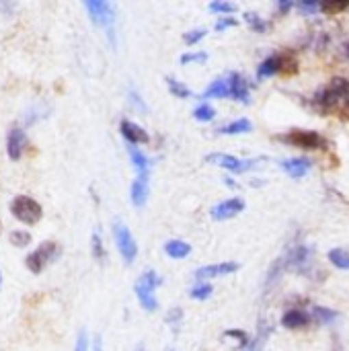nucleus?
Segmentation results:
<instances>
[{
	"mask_svg": "<svg viewBox=\"0 0 349 351\" xmlns=\"http://www.w3.org/2000/svg\"><path fill=\"white\" fill-rule=\"evenodd\" d=\"M8 241H10V245H12V247H16V249H25V247H29V245H31V234H29L27 230H12V232H10V237H8Z\"/></svg>",
	"mask_w": 349,
	"mask_h": 351,
	"instance_id": "obj_28",
	"label": "nucleus"
},
{
	"mask_svg": "<svg viewBox=\"0 0 349 351\" xmlns=\"http://www.w3.org/2000/svg\"><path fill=\"white\" fill-rule=\"evenodd\" d=\"M241 269V263L237 261H224V263H214V265H206L195 269V278L197 280H214L218 276H230L234 271Z\"/></svg>",
	"mask_w": 349,
	"mask_h": 351,
	"instance_id": "obj_11",
	"label": "nucleus"
},
{
	"mask_svg": "<svg viewBox=\"0 0 349 351\" xmlns=\"http://www.w3.org/2000/svg\"><path fill=\"white\" fill-rule=\"evenodd\" d=\"M60 255H62V247H60L56 241H45V243H41L37 249H33V251L25 257V267H27L33 276H39V274H43V269H45L49 263L58 261Z\"/></svg>",
	"mask_w": 349,
	"mask_h": 351,
	"instance_id": "obj_2",
	"label": "nucleus"
},
{
	"mask_svg": "<svg viewBox=\"0 0 349 351\" xmlns=\"http://www.w3.org/2000/svg\"><path fill=\"white\" fill-rule=\"evenodd\" d=\"M282 169L292 177V179H302L304 175H309V171L313 169V162L309 158H288L282 162Z\"/></svg>",
	"mask_w": 349,
	"mask_h": 351,
	"instance_id": "obj_17",
	"label": "nucleus"
},
{
	"mask_svg": "<svg viewBox=\"0 0 349 351\" xmlns=\"http://www.w3.org/2000/svg\"><path fill=\"white\" fill-rule=\"evenodd\" d=\"M311 323H313L311 313L300 311V308H292V311H288V313L282 317V325H284L286 329H304V327H309Z\"/></svg>",
	"mask_w": 349,
	"mask_h": 351,
	"instance_id": "obj_15",
	"label": "nucleus"
},
{
	"mask_svg": "<svg viewBox=\"0 0 349 351\" xmlns=\"http://www.w3.org/2000/svg\"><path fill=\"white\" fill-rule=\"evenodd\" d=\"M136 351H146V350H144V346H138V348H136Z\"/></svg>",
	"mask_w": 349,
	"mask_h": 351,
	"instance_id": "obj_48",
	"label": "nucleus"
},
{
	"mask_svg": "<svg viewBox=\"0 0 349 351\" xmlns=\"http://www.w3.org/2000/svg\"><path fill=\"white\" fill-rule=\"evenodd\" d=\"M27 144H29V138H27L25 128H21V125H10L8 132H6V156H8L10 160H14V162L21 160V156H23Z\"/></svg>",
	"mask_w": 349,
	"mask_h": 351,
	"instance_id": "obj_9",
	"label": "nucleus"
},
{
	"mask_svg": "<svg viewBox=\"0 0 349 351\" xmlns=\"http://www.w3.org/2000/svg\"><path fill=\"white\" fill-rule=\"evenodd\" d=\"M14 8H16V2H0V10H2L6 16H10Z\"/></svg>",
	"mask_w": 349,
	"mask_h": 351,
	"instance_id": "obj_42",
	"label": "nucleus"
},
{
	"mask_svg": "<svg viewBox=\"0 0 349 351\" xmlns=\"http://www.w3.org/2000/svg\"><path fill=\"white\" fill-rule=\"evenodd\" d=\"M280 140L304 148V150H323L327 148V140L319 134V132H311V130H292L288 136H280Z\"/></svg>",
	"mask_w": 349,
	"mask_h": 351,
	"instance_id": "obj_8",
	"label": "nucleus"
},
{
	"mask_svg": "<svg viewBox=\"0 0 349 351\" xmlns=\"http://www.w3.org/2000/svg\"><path fill=\"white\" fill-rule=\"evenodd\" d=\"M113 239H115V245H117V251L121 255V259L132 265L138 257V245L130 232V228L121 222V220H115L113 222Z\"/></svg>",
	"mask_w": 349,
	"mask_h": 351,
	"instance_id": "obj_7",
	"label": "nucleus"
},
{
	"mask_svg": "<svg viewBox=\"0 0 349 351\" xmlns=\"http://www.w3.org/2000/svg\"><path fill=\"white\" fill-rule=\"evenodd\" d=\"M0 232H2V222H0Z\"/></svg>",
	"mask_w": 349,
	"mask_h": 351,
	"instance_id": "obj_50",
	"label": "nucleus"
},
{
	"mask_svg": "<svg viewBox=\"0 0 349 351\" xmlns=\"http://www.w3.org/2000/svg\"><path fill=\"white\" fill-rule=\"evenodd\" d=\"M91 253L99 261L105 259V247H103V239H101V232L99 230H95L93 237H91Z\"/></svg>",
	"mask_w": 349,
	"mask_h": 351,
	"instance_id": "obj_30",
	"label": "nucleus"
},
{
	"mask_svg": "<svg viewBox=\"0 0 349 351\" xmlns=\"http://www.w3.org/2000/svg\"><path fill=\"white\" fill-rule=\"evenodd\" d=\"M224 181H226V185H228V187H237V183H234L232 179H224Z\"/></svg>",
	"mask_w": 349,
	"mask_h": 351,
	"instance_id": "obj_46",
	"label": "nucleus"
},
{
	"mask_svg": "<svg viewBox=\"0 0 349 351\" xmlns=\"http://www.w3.org/2000/svg\"><path fill=\"white\" fill-rule=\"evenodd\" d=\"M251 128H253V123H251L249 119L241 117V119H237V121H230V123L222 125V128L218 130V134H222V136H239V134H249Z\"/></svg>",
	"mask_w": 349,
	"mask_h": 351,
	"instance_id": "obj_22",
	"label": "nucleus"
},
{
	"mask_svg": "<svg viewBox=\"0 0 349 351\" xmlns=\"http://www.w3.org/2000/svg\"><path fill=\"white\" fill-rule=\"evenodd\" d=\"M93 351H103V339H101V335H95V339H93Z\"/></svg>",
	"mask_w": 349,
	"mask_h": 351,
	"instance_id": "obj_45",
	"label": "nucleus"
},
{
	"mask_svg": "<svg viewBox=\"0 0 349 351\" xmlns=\"http://www.w3.org/2000/svg\"><path fill=\"white\" fill-rule=\"evenodd\" d=\"M243 210H245V202L241 197H230L212 208V218L214 220H230V218L239 216Z\"/></svg>",
	"mask_w": 349,
	"mask_h": 351,
	"instance_id": "obj_12",
	"label": "nucleus"
},
{
	"mask_svg": "<svg viewBox=\"0 0 349 351\" xmlns=\"http://www.w3.org/2000/svg\"><path fill=\"white\" fill-rule=\"evenodd\" d=\"M226 80H228V88H230V97L243 105H249L251 95H249V82L245 80V76L239 72H230Z\"/></svg>",
	"mask_w": 349,
	"mask_h": 351,
	"instance_id": "obj_14",
	"label": "nucleus"
},
{
	"mask_svg": "<svg viewBox=\"0 0 349 351\" xmlns=\"http://www.w3.org/2000/svg\"><path fill=\"white\" fill-rule=\"evenodd\" d=\"M237 25V19H232V16H224V19H220L218 23H216V31H224L226 27H234Z\"/></svg>",
	"mask_w": 349,
	"mask_h": 351,
	"instance_id": "obj_41",
	"label": "nucleus"
},
{
	"mask_svg": "<svg viewBox=\"0 0 349 351\" xmlns=\"http://www.w3.org/2000/svg\"><path fill=\"white\" fill-rule=\"evenodd\" d=\"M0 286H2V271H0Z\"/></svg>",
	"mask_w": 349,
	"mask_h": 351,
	"instance_id": "obj_49",
	"label": "nucleus"
},
{
	"mask_svg": "<svg viewBox=\"0 0 349 351\" xmlns=\"http://www.w3.org/2000/svg\"><path fill=\"white\" fill-rule=\"evenodd\" d=\"M88 348H91V343H88V335H86V331L82 329V331L78 333V337H76L74 351H88Z\"/></svg>",
	"mask_w": 349,
	"mask_h": 351,
	"instance_id": "obj_38",
	"label": "nucleus"
},
{
	"mask_svg": "<svg viewBox=\"0 0 349 351\" xmlns=\"http://www.w3.org/2000/svg\"><path fill=\"white\" fill-rule=\"evenodd\" d=\"M284 257H286L288 271L300 276H309L315 265V251L309 245H292L290 249H286Z\"/></svg>",
	"mask_w": 349,
	"mask_h": 351,
	"instance_id": "obj_5",
	"label": "nucleus"
},
{
	"mask_svg": "<svg viewBox=\"0 0 349 351\" xmlns=\"http://www.w3.org/2000/svg\"><path fill=\"white\" fill-rule=\"evenodd\" d=\"M130 197H132V204L136 208H142L148 199V175H138L134 181H132V187H130Z\"/></svg>",
	"mask_w": 349,
	"mask_h": 351,
	"instance_id": "obj_16",
	"label": "nucleus"
},
{
	"mask_svg": "<svg viewBox=\"0 0 349 351\" xmlns=\"http://www.w3.org/2000/svg\"><path fill=\"white\" fill-rule=\"evenodd\" d=\"M193 117H195L197 121H212V119L216 117V111H214L212 105L202 103V105H197V107L193 109Z\"/></svg>",
	"mask_w": 349,
	"mask_h": 351,
	"instance_id": "obj_31",
	"label": "nucleus"
},
{
	"mask_svg": "<svg viewBox=\"0 0 349 351\" xmlns=\"http://www.w3.org/2000/svg\"><path fill=\"white\" fill-rule=\"evenodd\" d=\"M206 99H226L230 97V88H228V80L226 78H218L214 82H210V86L204 93Z\"/></svg>",
	"mask_w": 349,
	"mask_h": 351,
	"instance_id": "obj_23",
	"label": "nucleus"
},
{
	"mask_svg": "<svg viewBox=\"0 0 349 351\" xmlns=\"http://www.w3.org/2000/svg\"><path fill=\"white\" fill-rule=\"evenodd\" d=\"M84 8L95 25L107 29V35L113 43V23H115V6L107 0H84Z\"/></svg>",
	"mask_w": 349,
	"mask_h": 351,
	"instance_id": "obj_6",
	"label": "nucleus"
},
{
	"mask_svg": "<svg viewBox=\"0 0 349 351\" xmlns=\"http://www.w3.org/2000/svg\"><path fill=\"white\" fill-rule=\"evenodd\" d=\"M224 339H234V341H239V348H241V350H245V348L251 343L249 335H247V333H243V331H237V329L226 331V333H224Z\"/></svg>",
	"mask_w": 349,
	"mask_h": 351,
	"instance_id": "obj_34",
	"label": "nucleus"
},
{
	"mask_svg": "<svg viewBox=\"0 0 349 351\" xmlns=\"http://www.w3.org/2000/svg\"><path fill=\"white\" fill-rule=\"evenodd\" d=\"M292 6H294V2H288V0H284V2H278V10H280V12H288Z\"/></svg>",
	"mask_w": 349,
	"mask_h": 351,
	"instance_id": "obj_44",
	"label": "nucleus"
},
{
	"mask_svg": "<svg viewBox=\"0 0 349 351\" xmlns=\"http://www.w3.org/2000/svg\"><path fill=\"white\" fill-rule=\"evenodd\" d=\"M167 325H171L173 327V331H177L179 329V325H181V321H183V311L181 308H173L169 315H167Z\"/></svg>",
	"mask_w": 349,
	"mask_h": 351,
	"instance_id": "obj_36",
	"label": "nucleus"
},
{
	"mask_svg": "<svg viewBox=\"0 0 349 351\" xmlns=\"http://www.w3.org/2000/svg\"><path fill=\"white\" fill-rule=\"evenodd\" d=\"M204 37H206V29H191V31L183 33V41H185L187 45H195V43H200Z\"/></svg>",
	"mask_w": 349,
	"mask_h": 351,
	"instance_id": "obj_35",
	"label": "nucleus"
},
{
	"mask_svg": "<svg viewBox=\"0 0 349 351\" xmlns=\"http://www.w3.org/2000/svg\"><path fill=\"white\" fill-rule=\"evenodd\" d=\"M208 162L216 165V167H222L230 173H247L255 167L257 160H241L237 156H230V154H222V152H212L206 156Z\"/></svg>",
	"mask_w": 349,
	"mask_h": 351,
	"instance_id": "obj_10",
	"label": "nucleus"
},
{
	"mask_svg": "<svg viewBox=\"0 0 349 351\" xmlns=\"http://www.w3.org/2000/svg\"><path fill=\"white\" fill-rule=\"evenodd\" d=\"M282 70H284V56L274 53V56L265 58V60L259 64V68H257V78H269V76H274V74H278V72H282Z\"/></svg>",
	"mask_w": 349,
	"mask_h": 351,
	"instance_id": "obj_18",
	"label": "nucleus"
},
{
	"mask_svg": "<svg viewBox=\"0 0 349 351\" xmlns=\"http://www.w3.org/2000/svg\"><path fill=\"white\" fill-rule=\"evenodd\" d=\"M47 113H49V107H47V105H43V103H33V105H29L27 111L23 113V125H25V128H31V125H35L37 121L45 119Z\"/></svg>",
	"mask_w": 349,
	"mask_h": 351,
	"instance_id": "obj_19",
	"label": "nucleus"
},
{
	"mask_svg": "<svg viewBox=\"0 0 349 351\" xmlns=\"http://www.w3.org/2000/svg\"><path fill=\"white\" fill-rule=\"evenodd\" d=\"M160 284H163V280H160L158 274L152 271V269L144 271V274L138 278V282H136V286H134V292H136V296H138L140 306H142L146 313H154V311L158 308L156 288H158Z\"/></svg>",
	"mask_w": 349,
	"mask_h": 351,
	"instance_id": "obj_3",
	"label": "nucleus"
},
{
	"mask_svg": "<svg viewBox=\"0 0 349 351\" xmlns=\"http://www.w3.org/2000/svg\"><path fill=\"white\" fill-rule=\"evenodd\" d=\"M167 86H169V90H171L175 97H179V99H189V97H191V90H189L183 82H179L177 78H173V76H167Z\"/></svg>",
	"mask_w": 349,
	"mask_h": 351,
	"instance_id": "obj_27",
	"label": "nucleus"
},
{
	"mask_svg": "<svg viewBox=\"0 0 349 351\" xmlns=\"http://www.w3.org/2000/svg\"><path fill=\"white\" fill-rule=\"evenodd\" d=\"M344 53H346V58L349 60V43H346V45H344Z\"/></svg>",
	"mask_w": 349,
	"mask_h": 351,
	"instance_id": "obj_47",
	"label": "nucleus"
},
{
	"mask_svg": "<svg viewBox=\"0 0 349 351\" xmlns=\"http://www.w3.org/2000/svg\"><path fill=\"white\" fill-rule=\"evenodd\" d=\"M296 6H298V10H302L304 14H315L317 10H321V4H319V2H298Z\"/></svg>",
	"mask_w": 349,
	"mask_h": 351,
	"instance_id": "obj_39",
	"label": "nucleus"
},
{
	"mask_svg": "<svg viewBox=\"0 0 349 351\" xmlns=\"http://www.w3.org/2000/svg\"><path fill=\"white\" fill-rule=\"evenodd\" d=\"M167 351H173V350H167Z\"/></svg>",
	"mask_w": 349,
	"mask_h": 351,
	"instance_id": "obj_51",
	"label": "nucleus"
},
{
	"mask_svg": "<svg viewBox=\"0 0 349 351\" xmlns=\"http://www.w3.org/2000/svg\"><path fill=\"white\" fill-rule=\"evenodd\" d=\"M245 21H247V23L251 25V29L257 31V33H265V31L269 29V23L263 21L257 12H245Z\"/></svg>",
	"mask_w": 349,
	"mask_h": 351,
	"instance_id": "obj_29",
	"label": "nucleus"
},
{
	"mask_svg": "<svg viewBox=\"0 0 349 351\" xmlns=\"http://www.w3.org/2000/svg\"><path fill=\"white\" fill-rule=\"evenodd\" d=\"M212 292H214V288L210 286V284H197V286H193V290H191V298L193 300H208L210 296H212Z\"/></svg>",
	"mask_w": 349,
	"mask_h": 351,
	"instance_id": "obj_33",
	"label": "nucleus"
},
{
	"mask_svg": "<svg viewBox=\"0 0 349 351\" xmlns=\"http://www.w3.org/2000/svg\"><path fill=\"white\" fill-rule=\"evenodd\" d=\"M331 265H335L337 269H349V253L346 249H333L327 253Z\"/></svg>",
	"mask_w": 349,
	"mask_h": 351,
	"instance_id": "obj_26",
	"label": "nucleus"
},
{
	"mask_svg": "<svg viewBox=\"0 0 349 351\" xmlns=\"http://www.w3.org/2000/svg\"><path fill=\"white\" fill-rule=\"evenodd\" d=\"M130 101H132V105H138L142 111L146 109V105L142 103V99H140V95L138 93H134V90H130Z\"/></svg>",
	"mask_w": 349,
	"mask_h": 351,
	"instance_id": "obj_43",
	"label": "nucleus"
},
{
	"mask_svg": "<svg viewBox=\"0 0 349 351\" xmlns=\"http://www.w3.org/2000/svg\"><path fill=\"white\" fill-rule=\"evenodd\" d=\"M119 132H121V136L130 142V146H138V144L150 142L148 132H146L142 125H138V123H134V121H130V119H121Z\"/></svg>",
	"mask_w": 349,
	"mask_h": 351,
	"instance_id": "obj_13",
	"label": "nucleus"
},
{
	"mask_svg": "<svg viewBox=\"0 0 349 351\" xmlns=\"http://www.w3.org/2000/svg\"><path fill=\"white\" fill-rule=\"evenodd\" d=\"M317 105L321 111H335L346 115L349 113V80L333 78L319 95Z\"/></svg>",
	"mask_w": 349,
	"mask_h": 351,
	"instance_id": "obj_1",
	"label": "nucleus"
},
{
	"mask_svg": "<svg viewBox=\"0 0 349 351\" xmlns=\"http://www.w3.org/2000/svg\"><path fill=\"white\" fill-rule=\"evenodd\" d=\"M269 335H272V325L267 321H261L259 323V329H257V335L251 339V343L243 351H263L267 339H269Z\"/></svg>",
	"mask_w": 349,
	"mask_h": 351,
	"instance_id": "obj_20",
	"label": "nucleus"
},
{
	"mask_svg": "<svg viewBox=\"0 0 349 351\" xmlns=\"http://www.w3.org/2000/svg\"><path fill=\"white\" fill-rule=\"evenodd\" d=\"M208 53L206 51H193V53H183L181 56V64H191V62H206Z\"/></svg>",
	"mask_w": 349,
	"mask_h": 351,
	"instance_id": "obj_37",
	"label": "nucleus"
},
{
	"mask_svg": "<svg viewBox=\"0 0 349 351\" xmlns=\"http://www.w3.org/2000/svg\"><path fill=\"white\" fill-rule=\"evenodd\" d=\"M348 6V2H331V4H321V10H325V12H337V10H344Z\"/></svg>",
	"mask_w": 349,
	"mask_h": 351,
	"instance_id": "obj_40",
	"label": "nucleus"
},
{
	"mask_svg": "<svg viewBox=\"0 0 349 351\" xmlns=\"http://www.w3.org/2000/svg\"><path fill=\"white\" fill-rule=\"evenodd\" d=\"M165 253L171 257V259H185L189 253H191V245L185 243V241H169L165 245Z\"/></svg>",
	"mask_w": 349,
	"mask_h": 351,
	"instance_id": "obj_24",
	"label": "nucleus"
},
{
	"mask_svg": "<svg viewBox=\"0 0 349 351\" xmlns=\"http://www.w3.org/2000/svg\"><path fill=\"white\" fill-rule=\"evenodd\" d=\"M128 154H130V160H132L134 169L138 171V175H148V171H150L148 156L138 146H128Z\"/></svg>",
	"mask_w": 349,
	"mask_h": 351,
	"instance_id": "obj_21",
	"label": "nucleus"
},
{
	"mask_svg": "<svg viewBox=\"0 0 349 351\" xmlns=\"http://www.w3.org/2000/svg\"><path fill=\"white\" fill-rule=\"evenodd\" d=\"M311 317L319 325H331V323L337 321V313L335 311H329V308H323V306H315L313 313H311Z\"/></svg>",
	"mask_w": 349,
	"mask_h": 351,
	"instance_id": "obj_25",
	"label": "nucleus"
},
{
	"mask_svg": "<svg viewBox=\"0 0 349 351\" xmlns=\"http://www.w3.org/2000/svg\"><path fill=\"white\" fill-rule=\"evenodd\" d=\"M208 8H210L212 12H216V14H232V12H237V4H232V2H222V0L210 2Z\"/></svg>",
	"mask_w": 349,
	"mask_h": 351,
	"instance_id": "obj_32",
	"label": "nucleus"
},
{
	"mask_svg": "<svg viewBox=\"0 0 349 351\" xmlns=\"http://www.w3.org/2000/svg\"><path fill=\"white\" fill-rule=\"evenodd\" d=\"M10 214L19 222L27 224V226H33V224H37L43 218V208H41V204L35 197L21 193V195H14L12 197V202H10Z\"/></svg>",
	"mask_w": 349,
	"mask_h": 351,
	"instance_id": "obj_4",
	"label": "nucleus"
}]
</instances>
